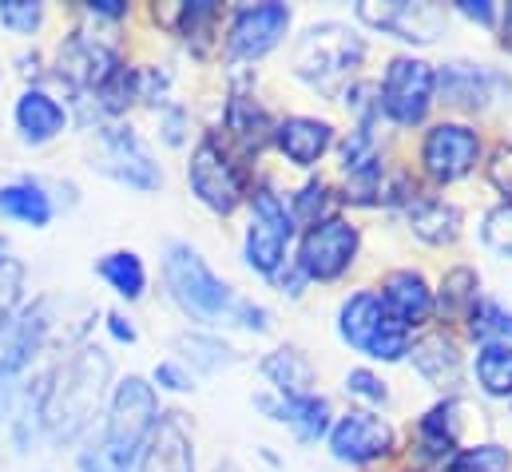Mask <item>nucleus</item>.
Returning <instances> with one entry per match:
<instances>
[{
	"label": "nucleus",
	"mask_w": 512,
	"mask_h": 472,
	"mask_svg": "<svg viewBox=\"0 0 512 472\" xmlns=\"http://www.w3.org/2000/svg\"><path fill=\"white\" fill-rule=\"evenodd\" d=\"M163 282H167V298L179 306V314L207 334H223V330H243L255 338L274 334L270 306L239 294L223 274L211 270L203 250L191 242H171L163 250Z\"/></svg>",
	"instance_id": "nucleus-1"
},
{
	"label": "nucleus",
	"mask_w": 512,
	"mask_h": 472,
	"mask_svg": "<svg viewBox=\"0 0 512 472\" xmlns=\"http://www.w3.org/2000/svg\"><path fill=\"white\" fill-rule=\"evenodd\" d=\"M112 385V357L100 346H80L68 361L48 369L40 377V413H44V437L56 445H72L88 433L92 417L108 401Z\"/></svg>",
	"instance_id": "nucleus-2"
},
{
	"label": "nucleus",
	"mask_w": 512,
	"mask_h": 472,
	"mask_svg": "<svg viewBox=\"0 0 512 472\" xmlns=\"http://www.w3.org/2000/svg\"><path fill=\"white\" fill-rule=\"evenodd\" d=\"M159 417H163L159 389L139 373L120 377L108 393L104 433L80 449L76 472H135L139 453L155 433Z\"/></svg>",
	"instance_id": "nucleus-3"
},
{
	"label": "nucleus",
	"mask_w": 512,
	"mask_h": 472,
	"mask_svg": "<svg viewBox=\"0 0 512 472\" xmlns=\"http://www.w3.org/2000/svg\"><path fill=\"white\" fill-rule=\"evenodd\" d=\"M366 60H370L366 32L338 16L306 24L290 44V76L322 100H342V92L358 76H366L362 72Z\"/></svg>",
	"instance_id": "nucleus-4"
},
{
	"label": "nucleus",
	"mask_w": 512,
	"mask_h": 472,
	"mask_svg": "<svg viewBox=\"0 0 512 472\" xmlns=\"http://www.w3.org/2000/svg\"><path fill=\"white\" fill-rule=\"evenodd\" d=\"M485 155H489V139H485L481 123L437 116L421 127L409 167H413V175L421 179L425 191L445 195L449 187L473 179L485 167Z\"/></svg>",
	"instance_id": "nucleus-5"
},
{
	"label": "nucleus",
	"mask_w": 512,
	"mask_h": 472,
	"mask_svg": "<svg viewBox=\"0 0 512 472\" xmlns=\"http://www.w3.org/2000/svg\"><path fill=\"white\" fill-rule=\"evenodd\" d=\"M247 227H243V266L270 282L294 254V238H298V223L290 215L286 191L278 187L274 175L258 171L247 195Z\"/></svg>",
	"instance_id": "nucleus-6"
},
{
	"label": "nucleus",
	"mask_w": 512,
	"mask_h": 472,
	"mask_svg": "<svg viewBox=\"0 0 512 472\" xmlns=\"http://www.w3.org/2000/svg\"><path fill=\"white\" fill-rule=\"evenodd\" d=\"M334 334L346 350L362 354L370 365H405L413 334L401 330L382 306V294L374 286H354L342 294L334 310Z\"/></svg>",
	"instance_id": "nucleus-7"
},
{
	"label": "nucleus",
	"mask_w": 512,
	"mask_h": 472,
	"mask_svg": "<svg viewBox=\"0 0 512 472\" xmlns=\"http://www.w3.org/2000/svg\"><path fill=\"white\" fill-rule=\"evenodd\" d=\"M437 112V64L421 52H393L378 72V116L389 131H421Z\"/></svg>",
	"instance_id": "nucleus-8"
},
{
	"label": "nucleus",
	"mask_w": 512,
	"mask_h": 472,
	"mask_svg": "<svg viewBox=\"0 0 512 472\" xmlns=\"http://www.w3.org/2000/svg\"><path fill=\"white\" fill-rule=\"evenodd\" d=\"M258 171H251L219 135L215 127L203 131L191 147V159H187V187L191 195L215 215V219H231L247 207V195H251V183H255Z\"/></svg>",
	"instance_id": "nucleus-9"
},
{
	"label": "nucleus",
	"mask_w": 512,
	"mask_h": 472,
	"mask_svg": "<svg viewBox=\"0 0 512 472\" xmlns=\"http://www.w3.org/2000/svg\"><path fill=\"white\" fill-rule=\"evenodd\" d=\"M512 100V72L485 64V60H469V56H453L437 64V108H445V116L453 119H477L489 116L493 108Z\"/></svg>",
	"instance_id": "nucleus-10"
},
{
	"label": "nucleus",
	"mask_w": 512,
	"mask_h": 472,
	"mask_svg": "<svg viewBox=\"0 0 512 472\" xmlns=\"http://www.w3.org/2000/svg\"><path fill=\"white\" fill-rule=\"evenodd\" d=\"M294 32V8L282 0H262V4H235L227 8L223 20V60L239 72H251V64H262L274 56L286 36Z\"/></svg>",
	"instance_id": "nucleus-11"
},
{
	"label": "nucleus",
	"mask_w": 512,
	"mask_h": 472,
	"mask_svg": "<svg viewBox=\"0 0 512 472\" xmlns=\"http://www.w3.org/2000/svg\"><path fill=\"white\" fill-rule=\"evenodd\" d=\"M362 227L358 219H350L346 211L334 219H322L314 227H302L294 238V262L306 274L310 286H334L342 278H350V270L362 262Z\"/></svg>",
	"instance_id": "nucleus-12"
},
{
	"label": "nucleus",
	"mask_w": 512,
	"mask_h": 472,
	"mask_svg": "<svg viewBox=\"0 0 512 472\" xmlns=\"http://www.w3.org/2000/svg\"><path fill=\"white\" fill-rule=\"evenodd\" d=\"M322 445H326L330 461L342 469H378V465H389L401 457L397 425L378 409H358V405H346L334 417Z\"/></svg>",
	"instance_id": "nucleus-13"
},
{
	"label": "nucleus",
	"mask_w": 512,
	"mask_h": 472,
	"mask_svg": "<svg viewBox=\"0 0 512 472\" xmlns=\"http://www.w3.org/2000/svg\"><path fill=\"white\" fill-rule=\"evenodd\" d=\"M449 20L453 12L445 4H429V0H358L354 4V24L362 32H378L385 40H397L401 52H417V48H433L449 36Z\"/></svg>",
	"instance_id": "nucleus-14"
},
{
	"label": "nucleus",
	"mask_w": 512,
	"mask_h": 472,
	"mask_svg": "<svg viewBox=\"0 0 512 472\" xmlns=\"http://www.w3.org/2000/svg\"><path fill=\"white\" fill-rule=\"evenodd\" d=\"M465 397H437L429 409H421L409 421V437L401 441L405 472H445L465 441Z\"/></svg>",
	"instance_id": "nucleus-15"
},
{
	"label": "nucleus",
	"mask_w": 512,
	"mask_h": 472,
	"mask_svg": "<svg viewBox=\"0 0 512 472\" xmlns=\"http://www.w3.org/2000/svg\"><path fill=\"white\" fill-rule=\"evenodd\" d=\"M274 112L262 104V96L255 92V68L251 72H235L223 112H219V127L215 135L255 171L262 163V155L270 151V135H274Z\"/></svg>",
	"instance_id": "nucleus-16"
},
{
	"label": "nucleus",
	"mask_w": 512,
	"mask_h": 472,
	"mask_svg": "<svg viewBox=\"0 0 512 472\" xmlns=\"http://www.w3.org/2000/svg\"><path fill=\"white\" fill-rule=\"evenodd\" d=\"M48 334H52V302L36 298L32 306L20 310L16 326L8 330V338L0 346V421L12 417L20 393L28 389L32 365H36V357L44 354Z\"/></svg>",
	"instance_id": "nucleus-17"
},
{
	"label": "nucleus",
	"mask_w": 512,
	"mask_h": 472,
	"mask_svg": "<svg viewBox=\"0 0 512 472\" xmlns=\"http://www.w3.org/2000/svg\"><path fill=\"white\" fill-rule=\"evenodd\" d=\"M405 365L437 393V397H461L469 385V342L457 330L429 326L413 338Z\"/></svg>",
	"instance_id": "nucleus-18"
},
{
	"label": "nucleus",
	"mask_w": 512,
	"mask_h": 472,
	"mask_svg": "<svg viewBox=\"0 0 512 472\" xmlns=\"http://www.w3.org/2000/svg\"><path fill=\"white\" fill-rule=\"evenodd\" d=\"M92 167H100L104 175H112L116 183H124L131 191H159L163 187V171L131 123H104L100 127Z\"/></svg>",
	"instance_id": "nucleus-19"
},
{
	"label": "nucleus",
	"mask_w": 512,
	"mask_h": 472,
	"mask_svg": "<svg viewBox=\"0 0 512 472\" xmlns=\"http://www.w3.org/2000/svg\"><path fill=\"white\" fill-rule=\"evenodd\" d=\"M342 127L330 116H314V112H282L274 119V135H270V151L302 171V175H314L330 155H334V143H338Z\"/></svg>",
	"instance_id": "nucleus-20"
},
{
	"label": "nucleus",
	"mask_w": 512,
	"mask_h": 472,
	"mask_svg": "<svg viewBox=\"0 0 512 472\" xmlns=\"http://www.w3.org/2000/svg\"><path fill=\"white\" fill-rule=\"evenodd\" d=\"M251 405H255L266 421L282 425L298 445H322L326 433H330V425H334V417H338L334 401L322 389L298 393V397H278L270 389H258L255 397H251Z\"/></svg>",
	"instance_id": "nucleus-21"
},
{
	"label": "nucleus",
	"mask_w": 512,
	"mask_h": 472,
	"mask_svg": "<svg viewBox=\"0 0 512 472\" xmlns=\"http://www.w3.org/2000/svg\"><path fill=\"white\" fill-rule=\"evenodd\" d=\"M374 290L382 294L385 314L401 330H409L413 338L421 330L437 326L433 322V282H429V274L421 266H389L382 278H378Z\"/></svg>",
	"instance_id": "nucleus-22"
},
{
	"label": "nucleus",
	"mask_w": 512,
	"mask_h": 472,
	"mask_svg": "<svg viewBox=\"0 0 512 472\" xmlns=\"http://www.w3.org/2000/svg\"><path fill=\"white\" fill-rule=\"evenodd\" d=\"M405 231L429 250H453L465 238V207L449 195L421 191L405 211H401Z\"/></svg>",
	"instance_id": "nucleus-23"
},
{
	"label": "nucleus",
	"mask_w": 512,
	"mask_h": 472,
	"mask_svg": "<svg viewBox=\"0 0 512 472\" xmlns=\"http://www.w3.org/2000/svg\"><path fill=\"white\" fill-rule=\"evenodd\" d=\"M481 298H485V274L473 262H453L433 282V322L461 334V326L469 322Z\"/></svg>",
	"instance_id": "nucleus-24"
},
{
	"label": "nucleus",
	"mask_w": 512,
	"mask_h": 472,
	"mask_svg": "<svg viewBox=\"0 0 512 472\" xmlns=\"http://www.w3.org/2000/svg\"><path fill=\"white\" fill-rule=\"evenodd\" d=\"M258 377L278 397H298V393H314L318 389V365L310 361L306 350H298L290 342L274 346V350H266L258 357Z\"/></svg>",
	"instance_id": "nucleus-25"
},
{
	"label": "nucleus",
	"mask_w": 512,
	"mask_h": 472,
	"mask_svg": "<svg viewBox=\"0 0 512 472\" xmlns=\"http://www.w3.org/2000/svg\"><path fill=\"white\" fill-rule=\"evenodd\" d=\"M223 20H227V8L215 4V0H183L167 12V28L195 52H211L219 40H223Z\"/></svg>",
	"instance_id": "nucleus-26"
},
{
	"label": "nucleus",
	"mask_w": 512,
	"mask_h": 472,
	"mask_svg": "<svg viewBox=\"0 0 512 472\" xmlns=\"http://www.w3.org/2000/svg\"><path fill=\"white\" fill-rule=\"evenodd\" d=\"M12 119H16L20 139L32 143V147H40V143H52L68 127V108L52 92H44V88H24L16 96Z\"/></svg>",
	"instance_id": "nucleus-27"
},
{
	"label": "nucleus",
	"mask_w": 512,
	"mask_h": 472,
	"mask_svg": "<svg viewBox=\"0 0 512 472\" xmlns=\"http://www.w3.org/2000/svg\"><path fill=\"white\" fill-rule=\"evenodd\" d=\"M286 203H290V215H294L298 231H302V227H314V223H322V219H334V215L346 211L334 175H322V171H314V175H306L298 187H290V191H286Z\"/></svg>",
	"instance_id": "nucleus-28"
},
{
	"label": "nucleus",
	"mask_w": 512,
	"mask_h": 472,
	"mask_svg": "<svg viewBox=\"0 0 512 472\" xmlns=\"http://www.w3.org/2000/svg\"><path fill=\"white\" fill-rule=\"evenodd\" d=\"M469 381L485 401H512V346L481 342L469 354Z\"/></svg>",
	"instance_id": "nucleus-29"
},
{
	"label": "nucleus",
	"mask_w": 512,
	"mask_h": 472,
	"mask_svg": "<svg viewBox=\"0 0 512 472\" xmlns=\"http://www.w3.org/2000/svg\"><path fill=\"white\" fill-rule=\"evenodd\" d=\"M175 361H183L195 373H219V369H235L243 365V350L231 346L223 334H207V330H187L175 338Z\"/></svg>",
	"instance_id": "nucleus-30"
},
{
	"label": "nucleus",
	"mask_w": 512,
	"mask_h": 472,
	"mask_svg": "<svg viewBox=\"0 0 512 472\" xmlns=\"http://www.w3.org/2000/svg\"><path fill=\"white\" fill-rule=\"evenodd\" d=\"M52 215H56V203L36 179H20V183L0 187V219L24 223V227H48Z\"/></svg>",
	"instance_id": "nucleus-31"
},
{
	"label": "nucleus",
	"mask_w": 512,
	"mask_h": 472,
	"mask_svg": "<svg viewBox=\"0 0 512 472\" xmlns=\"http://www.w3.org/2000/svg\"><path fill=\"white\" fill-rule=\"evenodd\" d=\"M96 274H100V278L108 282V290H112L116 298H124V302H139V298L147 294V266H143L139 250H128V246L108 250V254L96 262Z\"/></svg>",
	"instance_id": "nucleus-32"
},
{
	"label": "nucleus",
	"mask_w": 512,
	"mask_h": 472,
	"mask_svg": "<svg viewBox=\"0 0 512 472\" xmlns=\"http://www.w3.org/2000/svg\"><path fill=\"white\" fill-rule=\"evenodd\" d=\"M461 338L469 346H481V342H509L512 346V306H505L493 294H485L477 302V310L469 314V322L461 326Z\"/></svg>",
	"instance_id": "nucleus-33"
},
{
	"label": "nucleus",
	"mask_w": 512,
	"mask_h": 472,
	"mask_svg": "<svg viewBox=\"0 0 512 472\" xmlns=\"http://www.w3.org/2000/svg\"><path fill=\"white\" fill-rule=\"evenodd\" d=\"M342 393L358 409H378V413H385L393 405V389H389V381H385L374 365H350L342 373Z\"/></svg>",
	"instance_id": "nucleus-34"
},
{
	"label": "nucleus",
	"mask_w": 512,
	"mask_h": 472,
	"mask_svg": "<svg viewBox=\"0 0 512 472\" xmlns=\"http://www.w3.org/2000/svg\"><path fill=\"white\" fill-rule=\"evenodd\" d=\"M445 472H512V449L505 441H469L457 449V457Z\"/></svg>",
	"instance_id": "nucleus-35"
},
{
	"label": "nucleus",
	"mask_w": 512,
	"mask_h": 472,
	"mask_svg": "<svg viewBox=\"0 0 512 472\" xmlns=\"http://www.w3.org/2000/svg\"><path fill=\"white\" fill-rule=\"evenodd\" d=\"M477 238L481 246L501 258V262H512V203H493L481 211V223H477Z\"/></svg>",
	"instance_id": "nucleus-36"
},
{
	"label": "nucleus",
	"mask_w": 512,
	"mask_h": 472,
	"mask_svg": "<svg viewBox=\"0 0 512 472\" xmlns=\"http://www.w3.org/2000/svg\"><path fill=\"white\" fill-rule=\"evenodd\" d=\"M20 310H24V266L16 258H8L0 266V346H4L8 330L16 326Z\"/></svg>",
	"instance_id": "nucleus-37"
},
{
	"label": "nucleus",
	"mask_w": 512,
	"mask_h": 472,
	"mask_svg": "<svg viewBox=\"0 0 512 472\" xmlns=\"http://www.w3.org/2000/svg\"><path fill=\"white\" fill-rule=\"evenodd\" d=\"M481 175H485V183L501 195L497 203H512V139L489 143V155H485Z\"/></svg>",
	"instance_id": "nucleus-38"
},
{
	"label": "nucleus",
	"mask_w": 512,
	"mask_h": 472,
	"mask_svg": "<svg viewBox=\"0 0 512 472\" xmlns=\"http://www.w3.org/2000/svg\"><path fill=\"white\" fill-rule=\"evenodd\" d=\"M0 24L12 36H32L44 24V4H36V0H0Z\"/></svg>",
	"instance_id": "nucleus-39"
},
{
	"label": "nucleus",
	"mask_w": 512,
	"mask_h": 472,
	"mask_svg": "<svg viewBox=\"0 0 512 472\" xmlns=\"http://www.w3.org/2000/svg\"><path fill=\"white\" fill-rule=\"evenodd\" d=\"M159 393H191L195 389V377H191V369L183 365V361H175V357H167V361H159L155 369H151V377H147Z\"/></svg>",
	"instance_id": "nucleus-40"
},
{
	"label": "nucleus",
	"mask_w": 512,
	"mask_h": 472,
	"mask_svg": "<svg viewBox=\"0 0 512 472\" xmlns=\"http://www.w3.org/2000/svg\"><path fill=\"white\" fill-rule=\"evenodd\" d=\"M449 12L469 20L473 28H485V32H497V24H501V4L497 0H457V4H449Z\"/></svg>",
	"instance_id": "nucleus-41"
},
{
	"label": "nucleus",
	"mask_w": 512,
	"mask_h": 472,
	"mask_svg": "<svg viewBox=\"0 0 512 472\" xmlns=\"http://www.w3.org/2000/svg\"><path fill=\"white\" fill-rule=\"evenodd\" d=\"M270 290H278V298H286V302H302L306 290H310V282H306V274L298 270V262L290 258V262L270 278Z\"/></svg>",
	"instance_id": "nucleus-42"
},
{
	"label": "nucleus",
	"mask_w": 512,
	"mask_h": 472,
	"mask_svg": "<svg viewBox=\"0 0 512 472\" xmlns=\"http://www.w3.org/2000/svg\"><path fill=\"white\" fill-rule=\"evenodd\" d=\"M187 127H191V112L183 104H167L159 112V131H163V143L167 147H183L187 143Z\"/></svg>",
	"instance_id": "nucleus-43"
},
{
	"label": "nucleus",
	"mask_w": 512,
	"mask_h": 472,
	"mask_svg": "<svg viewBox=\"0 0 512 472\" xmlns=\"http://www.w3.org/2000/svg\"><path fill=\"white\" fill-rule=\"evenodd\" d=\"M108 334L116 338V342H124V346H135L139 342V330H135V322H131L128 314H108Z\"/></svg>",
	"instance_id": "nucleus-44"
},
{
	"label": "nucleus",
	"mask_w": 512,
	"mask_h": 472,
	"mask_svg": "<svg viewBox=\"0 0 512 472\" xmlns=\"http://www.w3.org/2000/svg\"><path fill=\"white\" fill-rule=\"evenodd\" d=\"M84 12L92 20H124L128 16V4L124 0H92V4H84Z\"/></svg>",
	"instance_id": "nucleus-45"
},
{
	"label": "nucleus",
	"mask_w": 512,
	"mask_h": 472,
	"mask_svg": "<svg viewBox=\"0 0 512 472\" xmlns=\"http://www.w3.org/2000/svg\"><path fill=\"white\" fill-rule=\"evenodd\" d=\"M497 36H501V48L512 56V4H501V24H497Z\"/></svg>",
	"instance_id": "nucleus-46"
},
{
	"label": "nucleus",
	"mask_w": 512,
	"mask_h": 472,
	"mask_svg": "<svg viewBox=\"0 0 512 472\" xmlns=\"http://www.w3.org/2000/svg\"><path fill=\"white\" fill-rule=\"evenodd\" d=\"M211 472H243V465H235V461H219Z\"/></svg>",
	"instance_id": "nucleus-47"
},
{
	"label": "nucleus",
	"mask_w": 512,
	"mask_h": 472,
	"mask_svg": "<svg viewBox=\"0 0 512 472\" xmlns=\"http://www.w3.org/2000/svg\"><path fill=\"white\" fill-rule=\"evenodd\" d=\"M8 258H12V254H8V242H4V238H0V266H4V262H8Z\"/></svg>",
	"instance_id": "nucleus-48"
},
{
	"label": "nucleus",
	"mask_w": 512,
	"mask_h": 472,
	"mask_svg": "<svg viewBox=\"0 0 512 472\" xmlns=\"http://www.w3.org/2000/svg\"><path fill=\"white\" fill-rule=\"evenodd\" d=\"M509 409H512V401H509Z\"/></svg>",
	"instance_id": "nucleus-49"
}]
</instances>
